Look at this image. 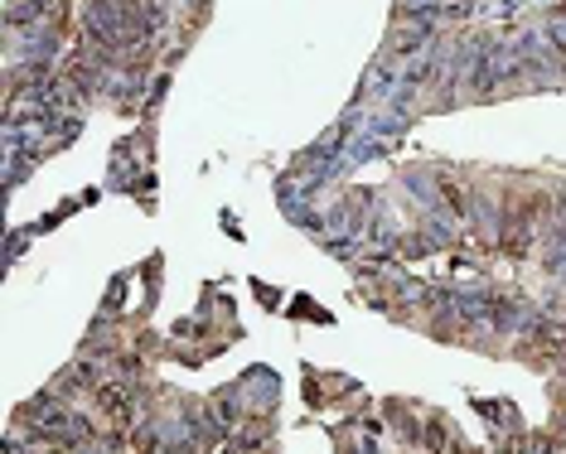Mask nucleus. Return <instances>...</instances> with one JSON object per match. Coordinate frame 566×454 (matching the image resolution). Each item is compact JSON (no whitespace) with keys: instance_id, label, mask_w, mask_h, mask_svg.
Masks as SVG:
<instances>
[{"instance_id":"1","label":"nucleus","mask_w":566,"mask_h":454,"mask_svg":"<svg viewBox=\"0 0 566 454\" xmlns=\"http://www.w3.org/2000/svg\"><path fill=\"white\" fill-rule=\"evenodd\" d=\"M416 44H426V25H402L398 39H392V49L406 53V49H416Z\"/></svg>"}]
</instances>
